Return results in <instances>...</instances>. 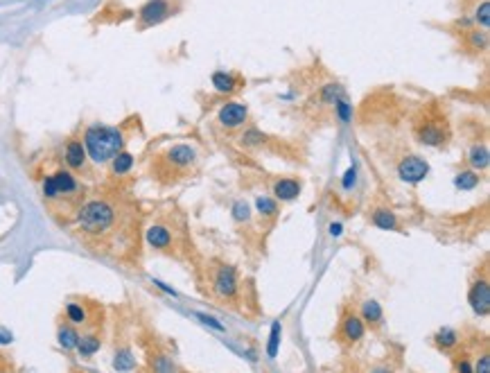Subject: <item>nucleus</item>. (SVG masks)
Wrapping results in <instances>:
<instances>
[{
  "instance_id": "1",
  "label": "nucleus",
  "mask_w": 490,
  "mask_h": 373,
  "mask_svg": "<svg viewBox=\"0 0 490 373\" xmlns=\"http://www.w3.org/2000/svg\"><path fill=\"white\" fill-rule=\"evenodd\" d=\"M143 210L120 181L88 192L66 229L91 254L134 270L143 254Z\"/></svg>"
},
{
  "instance_id": "2",
  "label": "nucleus",
  "mask_w": 490,
  "mask_h": 373,
  "mask_svg": "<svg viewBox=\"0 0 490 373\" xmlns=\"http://www.w3.org/2000/svg\"><path fill=\"white\" fill-rule=\"evenodd\" d=\"M39 183H41V199H43L45 210L50 213L54 222L66 226L88 194L84 181H81L72 170L63 165L61 161H57L52 168L41 172Z\"/></svg>"
},
{
  "instance_id": "3",
  "label": "nucleus",
  "mask_w": 490,
  "mask_h": 373,
  "mask_svg": "<svg viewBox=\"0 0 490 373\" xmlns=\"http://www.w3.org/2000/svg\"><path fill=\"white\" fill-rule=\"evenodd\" d=\"M199 288L217 305L228 310H244V283L233 265L208 261L199 270Z\"/></svg>"
},
{
  "instance_id": "4",
  "label": "nucleus",
  "mask_w": 490,
  "mask_h": 373,
  "mask_svg": "<svg viewBox=\"0 0 490 373\" xmlns=\"http://www.w3.org/2000/svg\"><path fill=\"white\" fill-rule=\"evenodd\" d=\"M143 240L152 251L170 256L174 258V261H190V256L194 254L190 235H187L183 224L176 222L174 213L165 217H156L154 222L143 226Z\"/></svg>"
},
{
  "instance_id": "5",
  "label": "nucleus",
  "mask_w": 490,
  "mask_h": 373,
  "mask_svg": "<svg viewBox=\"0 0 490 373\" xmlns=\"http://www.w3.org/2000/svg\"><path fill=\"white\" fill-rule=\"evenodd\" d=\"M197 150L187 143H176L154 154L150 161V174L161 185H176L197 172Z\"/></svg>"
},
{
  "instance_id": "6",
  "label": "nucleus",
  "mask_w": 490,
  "mask_h": 373,
  "mask_svg": "<svg viewBox=\"0 0 490 373\" xmlns=\"http://www.w3.org/2000/svg\"><path fill=\"white\" fill-rule=\"evenodd\" d=\"M79 139L93 165H109V161L127 148L129 129L127 125H88Z\"/></svg>"
},
{
  "instance_id": "7",
  "label": "nucleus",
  "mask_w": 490,
  "mask_h": 373,
  "mask_svg": "<svg viewBox=\"0 0 490 373\" xmlns=\"http://www.w3.org/2000/svg\"><path fill=\"white\" fill-rule=\"evenodd\" d=\"M61 319H66L75 328H79V332L104 328L106 310L100 301H95L91 296H70L66 299V303H63Z\"/></svg>"
},
{
  "instance_id": "8",
  "label": "nucleus",
  "mask_w": 490,
  "mask_h": 373,
  "mask_svg": "<svg viewBox=\"0 0 490 373\" xmlns=\"http://www.w3.org/2000/svg\"><path fill=\"white\" fill-rule=\"evenodd\" d=\"M414 136L416 141L427 145V148H443L450 141V125L447 118L438 109H427L416 118L414 123Z\"/></svg>"
},
{
  "instance_id": "9",
  "label": "nucleus",
  "mask_w": 490,
  "mask_h": 373,
  "mask_svg": "<svg viewBox=\"0 0 490 373\" xmlns=\"http://www.w3.org/2000/svg\"><path fill=\"white\" fill-rule=\"evenodd\" d=\"M183 10V0H145L136 12V30L145 32L163 26Z\"/></svg>"
},
{
  "instance_id": "10",
  "label": "nucleus",
  "mask_w": 490,
  "mask_h": 373,
  "mask_svg": "<svg viewBox=\"0 0 490 373\" xmlns=\"http://www.w3.org/2000/svg\"><path fill=\"white\" fill-rule=\"evenodd\" d=\"M61 163L68 170H72L79 179H91V170L93 163L88 159L84 143H81L79 136H70V139L63 143V152H61Z\"/></svg>"
},
{
  "instance_id": "11",
  "label": "nucleus",
  "mask_w": 490,
  "mask_h": 373,
  "mask_svg": "<svg viewBox=\"0 0 490 373\" xmlns=\"http://www.w3.org/2000/svg\"><path fill=\"white\" fill-rule=\"evenodd\" d=\"M366 337V323L362 321L357 312L346 310L341 314L337 332H334V339L344 346V348H353L357 344H362V339Z\"/></svg>"
},
{
  "instance_id": "12",
  "label": "nucleus",
  "mask_w": 490,
  "mask_h": 373,
  "mask_svg": "<svg viewBox=\"0 0 490 373\" xmlns=\"http://www.w3.org/2000/svg\"><path fill=\"white\" fill-rule=\"evenodd\" d=\"M429 174V163L418 154H407L398 163V177L407 183H420Z\"/></svg>"
},
{
  "instance_id": "13",
  "label": "nucleus",
  "mask_w": 490,
  "mask_h": 373,
  "mask_svg": "<svg viewBox=\"0 0 490 373\" xmlns=\"http://www.w3.org/2000/svg\"><path fill=\"white\" fill-rule=\"evenodd\" d=\"M217 123H219V127L228 129V132H231V129H240L249 123V107L238 100L226 102L217 113Z\"/></svg>"
},
{
  "instance_id": "14",
  "label": "nucleus",
  "mask_w": 490,
  "mask_h": 373,
  "mask_svg": "<svg viewBox=\"0 0 490 373\" xmlns=\"http://www.w3.org/2000/svg\"><path fill=\"white\" fill-rule=\"evenodd\" d=\"M468 301H470V308L475 310V314H479V317H486L490 312V283H488L486 274L472 281V285L468 290Z\"/></svg>"
},
{
  "instance_id": "15",
  "label": "nucleus",
  "mask_w": 490,
  "mask_h": 373,
  "mask_svg": "<svg viewBox=\"0 0 490 373\" xmlns=\"http://www.w3.org/2000/svg\"><path fill=\"white\" fill-rule=\"evenodd\" d=\"M104 342V328H93V330H81L77 339V355L81 360H91L93 355L102 348Z\"/></svg>"
},
{
  "instance_id": "16",
  "label": "nucleus",
  "mask_w": 490,
  "mask_h": 373,
  "mask_svg": "<svg viewBox=\"0 0 490 373\" xmlns=\"http://www.w3.org/2000/svg\"><path fill=\"white\" fill-rule=\"evenodd\" d=\"M210 82L215 86V91L222 95H235L244 86V79L238 75V72H231V70H215L210 77Z\"/></svg>"
},
{
  "instance_id": "17",
  "label": "nucleus",
  "mask_w": 490,
  "mask_h": 373,
  "mask_svg": "<svg viewBox=\"0 0 490 373\" xmlns=\"http://www.w3.org/2000/svg\"><path fill=\"white\" fill-rule=\"evenodd\" d=\"M359 317L366 323V328L371 330L385 328V310H382V305L375 301V299H366V301L359 305Z\"/></svg>"
},
{
  "instance_id": "18",
  "label": "nucleus",
  "mask_w": 490,
  "mask_h": 373,
  "mask_svg": "<svg viewBox=\"0 0 490 373\" xmlns=\"http://www.w3.org/2000/svg\"><path fill=\"white\" fill-rule=\"evenodd\" d=\"M134 163H136L134 154H129L127 150L118 152L116 157L109 161V174L113 177V181H120V179H125V177L132 174Z\"/></svg>"
},
{
  "instance_id": "19",
  "label": "nucleus",
  "mask_w": 490,
  "mask_h": 373,
  "mask_svg": "<svg viewBox=\"0 0 490 373\" xmlns=\"http://www.w3.org/2000/svg\"><path fill=\"white\" fill-rule=\"evenodd\" d=\"M300 181L298 179H292V177H285V179L274 181L272 185V192H274V199L278 201H294L300 194Z\"/></svg>"
},
{
  "instance_id": "20",
  "label": "nucleus",
  "mask_w": 490,
  "mask_h": 373,
  "mask_svg": "<svg viewBox=\"0 0 490 373\" xmlns=\"http://www.w3.org/2000/svg\"><path fill=\"white\" fill-rule=\"evenodd\" d=\"M77 339H79V328H75L72 323H68L66 319H59L57 323V342L66 353H72L77 348Z\"/></svg>"
},
{
  "instance_id": "21",
  "label": "nucleus",
  "mask_w": 490,
  "mask_h": 373,
  "mask_svg": "<svg viewBox=\"0 0 490 373\" xmlns=\"http://www.w3.org/2000/svg\"><path fill=\"white\" fill-rule=\"evenodd\" d=\"M431 339H434V346L443 353H454L456 348H461V335L450 326L440 328Z\"/></svg>"
},
{
  "instance_id": "22",
  "label": "nucleus",
  "mask_w": 490,
  "mask_h": 373,
  "mask_svg": "<svg viewBox=\"0 0 490 373\" xmlns=\"http://www.w3.org/2000/svg\"><path fill=\"white\" fill-rule=\"evenodd\" d=\"M463 43H465V50L481 54L488 50V30H481V28H472V30H465L463 32Z\"/></svg>"
},
{
  "instance_id": "23",
  "label": "nucleus",
  "mask_w": 490,
  "mask_h": 373,
  "mask_svg": "<svg viewBox=\"0 0 490 373\" xmlns=\"http://www.w3.org/2000/svg\"><path fill=\"white\" fill-rule=\"evenodd\" d=\"M371 224L378 226L382 231H400L402 226H400L398 217L394 210L389 208H373L371 210Z\"/></svg>"
},
{
  "instance_id": "24",
  "label": "nucleus",
  "mask_w": 490,
  "mask_h": 373,
  "mask_svg": "<svg viewBox=\"0 0 490 373\" xmlns=\"http://www.w3.org/2000/svg\"><path fill=\"white\" fill-rule=\"evenodd\" d=\"M113 369L118 371H132L136 369V358L129 344H118L116 346V358H113Z\"/></svg>"
},
{
  "instance_id": "25",
  "label": "nucleus",
  "mask_w": 490,
  "mask_h": 373,
  "mask_svg": "<svg viewBox=\"0 0 490 373\" xmlns=\"http://www.w3.org/2000/svg\"><path fill=\"white\" fill-rule=\"evenodd\" d=\"M256 206H258V215L263 217L267 222H276L278 217V199H272V197H258L256 199Z\"/></svg>"
},
{
  "instance_id": "26",
  "label": "nucleus",
  "mask_w": 490,
  "mask_h": 373,
  "mask_svg": "<svg viewBox=\"0 0 490 373\" xmlns=\"http://www.w3.org/2000/svg\"><path fill=\"white\" fill-rule=\"evenodd\" d=\"M147 369H152V371H178V367L172 362V358L165 355V353H161V351L150 353V367Z\"/></svg>"
},
{
  "instance_id": "27",
  "label": "nucleus",
  "mask_w": 490,
  "mask_h": 373,
  "mask_svg": "<svg viewBox=\"0 0 490 373\" xmlns=\"http://www.w3.org/2000/svg\"><path fill=\"white\" fill-rule=\"evenodd\" d=\"M341 95H346L344 86L337 84V82H330V84L321 86V91H318V100H321L323 104H334Z\"/></svg>"
},
{
  "instance_id": "28",
  "label": "nucleus",
  "mask_w": 490,
  "mask_h": 373,
  "mask_svg": "<svg viewBox=\"0 0 490 373\" xmlns=\"http://www.w3.org/2000/svg\"><path fill=\"white\" fill-rule=\"evenodd\" d=\"M468 163L472 170H486L488 168V148L486 145H475V148L470 150V157H468Z\"/></svg>"
},
{
  "instance_id": "29",
  "label": "nucleus",
  "mask_w": 490,
  "mask_h": 373,
  "mask_svg": "<svg viewBox=\"0 0 490 373\" xmlns=\"http://www.w3.org/2000/svg\"><path fill=\"white\" fill-rule=\"evenodd\" d=\"M472 21H475V26L481 28V30H488V28H490V3H488V0H481V3L475 7Z\"/></svg>"
},
{
  "instance_id": "30",
  "label": "nucleus",
  "mask_w": 490,
  "mask_h": 373,
  "mask_svg": "<svg viewBox=\"0 0 490 373\" xmlns=\"http://www.w3.org/2000/svg\"><path fill=\"white\" fill-rule=\"evenodd\" d=\"M456 188H461V190H472V188H477L479 185V172L477 170H465V172H459L456 174Z\"/></svg>"
},
{
  "instance_id": "31",
  "label": "nucleus",
  "mask_w": 490,
  "mask_h": 373,
  "mask_svg": "<svg viewBox=\"0 0 490 373\" xmlns=\"http://www.w3.org/2000/svg\"><path fill=\"white\" fill-rule=\"evenodd\" d=\"M332 107H334V113H337V118L341 123H350V120H353V104L348 102L346 95H341Z\"/></svg>"
},
{
  "instance_id": "32",
  "label": "nucleus",
  "mask_w": 490,
  "mask_h": 373,
  "mask_svg": "<svg viewBox=\"0 0 490 373\" xmlns=\"http://www.w3.org/2000/svg\"><path fill=\"white\" fill-rule=\"evenodd\" d=\"M233 220L238 224H249L251 222V206L247 201H235L233 204Z\"/></svg>"
},
{
  "instance_id": "33",
  "label": "nucleus",
  "mask_w": 490,
  "mask_h": 373,
  "mask_svg": "<svg viewBox=\"0 0 490 373\" xmlns=\"http://www.w3.org/2000/svg\"><path fill=\"white\" fill-rule=\"evenodd\" d=\"M472 358L465 351H459V348H456V351L452 353V369L454 371H472V362H470Z\"/></svg>"
},
{
  "instance_id": "34",
  "label": "nucleus",
  "mask_w": 490,
  "mask_h": 373,
  "mask_svg": "<svg viewBox=\"0 0 490 373\" xmlns=\"http://www.w3.org/2000/svg\"><path fill=\"white\" fill-rule=\"evenodd\" d=\"M265 143V136L258 132V129H249V132H244L242 136V145L244 148H258V145Z\"/></svg>"
},
{
  "instance_id": "35",
  "label": "nucleus",
  "mask_w": 490,
  "mask_h": 373,
  "mask_svg": "<svg viewBox=\"0 0 490 373\" xmlns=\"http://www.w3.org/2000/svg\"><path fill=\"white\" fill-rule=\"evenodd\" d=\"M278 332H280V323H274L272 328V342H269V358H274L278 353Z\"/></svg>"
},
{
  "instance_id": "36",
  "label": "nucleus",
  "mask_w": 490,
  "mask_h": 373,
  "mask_svg": "<svg viewBox=\"0 0 490 373\" xmlns=\"http://www.w3.org/2000/svg\"><path fill=\"white\" fill-rule=\"evenodd\" d=\"M12 342H14V335H12V332L7 330V328L0 326V344L7 346V344H12Z\"/></svg>"
},
{
  "instance_id": "37",
  "label": "nucleus",
  "mask_w": 490,
  "mask_h": 373,
  "mask_svg": "<svg viewBox=\"0 0 490 373\" xmlns=\"http://www.w3.org/2000/svg\"><path fill=\"white\" fill-rule=\"evenodd\" d=\"M12 369H14V364L10 360V355L0 353V371H12Z\"/></svg>"
},
{
  "instance_id": "38",
  "label": "nucleus",
  "mask_w": 490,
  "mask_h": 373,
  "mask_svg": "<svg viewBox=\"0 0 490 373\" xmlns=\"http://www.w3.org/2000/svg\"><path fill=\"white\" fill-rule=\"evenodd\" d=\"M330 233H332V235H339V233H341V224H332V226H330Z\"/></svg>"
}]
</instances>
